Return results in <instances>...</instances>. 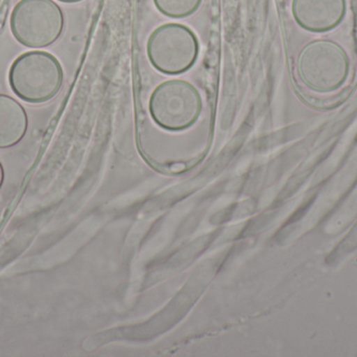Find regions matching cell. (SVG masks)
<instances>
[{"label": "cell", "instance_id": "9c48e42d", "mask_svg": "<svg viewBox=\"0 0 357 357\" xmlns=\"http://www.w3.org/2000/svg\"><path fill=\"white\" fill-rule=\"evenodd\" d=\"M3 180H4L3 166H2L1 161H0V188H1L2 184H3Z\"/></svg>", "mask_w": 357, "mask_h": 357}, {"label": "cell", "instance_id": "277c9868", "mask_svg": "<svg viewBox=\"0 0 357 357\" xmlns=\"http://www.w3.org/2000/svg\"><path fill=\"white\" fill-rule=\"evenodd\" d=\"M149 108L160 127L180 131L192 126L203 110L199 90L185 80H169L159 84L150 96Z\"/></svg>", "mask_w": 357, "mask_h": 357}, {"label": "cell", "instance_id": "8992f818", "mask_svg": "<svg viewBox=\"0 0 357 357\" xmlns=\"http://www.w3.org/2000/svg\"><path fill=\"white\" fill-rule=\"evenodd\" d=\"M291 12L298 24L307 31H325L343 20L346 0H293Z\"/></svg>", "mask_w": 357, "mask_h": 357}, {"label": "cell", "instance_id": "52a82bcc", "mask_svg": "<svg viewBox=\"0 0 357 357\" xmlns=\"http://www.w3.org/2000/svg\"><path fill=\"white\" fill-rule=\"evenodd\" d=\"M27 127L29 117L24 107L12 96L0 94V149L20 143Z\"/></svg>", "mask_w": 357, "mask_h": 357}, {"label": "cell", "instance_id": "3957f363", "mask_svg": "<svg viewBox=\"0 0 357 357\" xmlns=\"http://www.w3.org/2000/svg\"><path fill=\"white\" fill-rule=\"evenodd\" d=\"M297 69L306 87L324 94L343 85L349 73V59L344 48L335 42L316 40L300 52Z\"/></svg>", "mask_w": 357, "mask_h": 357}, {"label": "cell", "instance_id": "ba28073f", "mask_svg": "<svg viewBox=\"0 0 357 357\" xmlns=\"http://www.w3.org/2000/svg\"><path fill=\"white\" fill-rule=\"evenodd\" d=\"M159 12L171 18H186L195 14L203 0H153Z\"/></svg>", "mask_w": 357, "mask_h": 357}, {"label": "cell", "instance_id": "7a4b0ae2", "mask_svg": "<svg viewBox=\"0 0 357 357\" xmlns=\"http://www.w3.org/2000/svg\"><path fill=\"white\" fill-rule=\"evenodd\" d=\"M10 27L23 46L47 48L64 31V13L54 0H20L13 8Z\"/></svg>", "mask_w": 357, "mask_h": 357}, {"label": "cell", "instance_id": "30bf717a", "mask_svg": "<svg viewBox=\"0 0 357 357\" xmlns=\"http://www.w3.org/2000/svg\"><path fill=\"white\" fill-rule=\"evenodd\" d=\"M61 2H65V3H75V2L83 1V0H59Z\"/></svg>", "mask_w": 357, "mask_h": 357}, {"label": "cell", "instance_id": "6da1fadb", "mask_svg": "<svg viewBox=\"0 0 357 357\" xmlns=\"http://www.w3.org/2000/svg\"><path fill=\"white\" fill-rule=\"evenodd\" d=\"M64 82L60 61L47 52L31 50L15 59L8 71V84L20 100L43 104L52 100Z\"/></svg>", "mask_w": 357, "mask_h": 357}, {"label": "cell", "instance_id": "5b68a950", "mask_svg": "<svg viewBox=\"0 0 357 357\" xmlns=\"http://www.w3.org/2000/svg\"><path fill=\"white\" fill-rule=\"evenodd\" d=\"M146 50L157 71L165 75H180L189 71L197 62L199 39L186 25L165 23L151 34Z\"/></svg>", "mask_w": 357, "mask_h": 357}]
</instances>
